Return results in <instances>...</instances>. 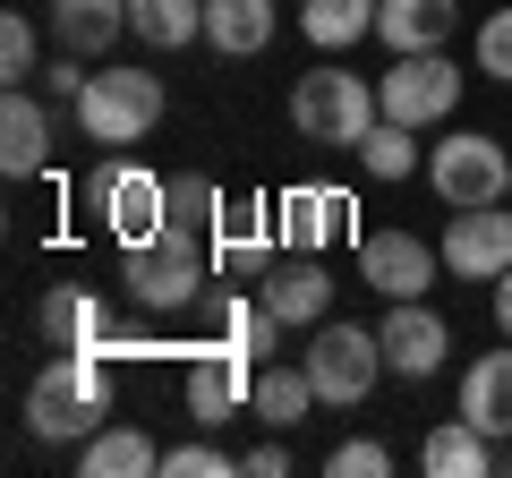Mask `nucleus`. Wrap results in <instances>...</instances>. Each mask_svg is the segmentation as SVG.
Listing matches in <instances>:
<instances>
[{"instance_id": "obj_1", "label": "nucleus", "mask_w": 512, "mask_h": 478, "mask_svg": "<svg viewBox=\"0 0 512 478\" xmlns=\"http://www.w3.org/2000/svg\"><path fill=\"white\" fill-rule=\"evenodd\" d=\"M103 350H60L52 368L26 385V436L35 444H86L94 427L111 419V402H103Z\"/></svg>"}, {"instance_id": "obj_2", "label": "nucleus", "mask_w": 512, "mask_h": 478, "mask_svg": "<svg viewBox=\"0 0 512 478\" xmlns=\"http://www.w3.org/2000/svg\"><path fill=\"white\" fill-rule=\"evenodd\" d=\"M120 291L137 299L146 316L197 308V299L214 291V248H205V231L171 222L163 239H146V248H128V257H120Z\"/></svg>"}, {"instance_id": "obj_3", "label": "nucleus", "mask_w": 512, "mask_h": 478, "mask_svg": "<svg viewBox=\"0 0 512 478\" xmlns=\"http://www.w3.org/2000/svg\"><path fill=\"white\" fill-rule=\"evenodd\" d=\"M376 120H384L376 77L342 69V60H316V69L291 86V129L308 137V146H359Z\"/></svg>"}, {"instance_id": "obj_4", "label": "nucleus", "mask_w": 512, "mask_h": 478, "mask_svg": "<svg viewBox=\"0 0 512 478\" xmlns=\"http://www.w3.org/2000/svg\"><path fill=\"white\" fill-rule=\"evenodd\" d=\"M299 368H308L316 402H333V410H359L367 393H376V376H384V342H376V325L325 316V325L308 333V350H299Z\"/></svg>"}, {"instance_id": "obj_5", "label": "nucleus", "mask_w": 512, "mask_h": 478, "mask_svg": "<svg viewBox=\"0 0 512 478\" xmlns=\"http://www.w3.org/2000/svg\"><path fill=\"white\" fill-rule=\"evenodd\" d=\"M77 129H86V146H137L146 129H163V77L154 69H94V86L77 94Z\"/></svg>"}, {"instance_id": "obj_6", "label": "nucleus", "mask_w": 512, "mask_h": 478, "mask_svg": "<svg viewBox=\"0 0 512 478\" xmlns=\"http://www.w3.org/2000/svg\"><path fill=\"white\" fill-rule=\"evenodd\" d=\"M94 222H103V239H120V257L128 248H146V239L171 231V180L163 171H137V163H103L94 171Z\"/></svg>"}, {"instance_id": "obj_7", "label": "nucleus", "mask_w": 512, "mask_h": 478, "mask_svg": "<svg viewBox=\"0 0 512 478\" xmlns=\"http://www.w3.org/2000/svg\"><path fill=\"white\" fill-rule=\"evenodd\" d=\"M427 180H436L444 205H504L512 154L495 146L487 129H444L436 146H427Z\"/></svg>"}, {"instance_id": "obj_8", "label": "nucleus", "mask_w": 512, "mask_h": 478, "mask_svg": "<svg viewBox=\"0 0 512 478\" xmlns=\"http://www.w3.org/2000/svg\"><path fill=\"white\" fill-rule=\"evenodd\" d=\"M376 103H384V120H402V129H444L461 111V69L444 52H393V69L376 77Z\"/></svg>"}, {"instance_id": "obj_9", "label": "nucleus", "mask_w": 512, "mask_h": 478, "mask_svg": "<svg viewBox=\"0 0 512 478\" xmlns=\"http://www.w3.org/2000/svg\"><path fill=\"white\" fill-rule=\"evenodd\" d=\"M444 274V248H427L419 231H359V282L376 299H427Z\"/></svg>"}, {"instance_id": "obj_10", "label": "nucleus", "mask_w": 512, "mask_h": 478, "mask_svg": "<svg viewBox=\"0 0 512 478\" xmlns=\"http://www.w3.org/2000/svg\"><path fill=\"white\" fill-rule=\"evenodd\" d=\"M436 248H444V274L453 282H495L512 265V197L504 205H453Z\"/></svg>"}, {"instance_id": "obj_11", "label": "nucleus", "mask_w": 512, "mask_h": 478, "mask_svg": "<svg viewBox=\"0 0 512 478\" xmlns=\"http://www.w3.org/2000/svg\"><path fill=\"white\" fill-rule=\"evenodd\" d=\"M376 342H384V368L402 376V385H427V376L444 368V350H453V325H444L427 299H384Z\"/></svg>"}, {"instance_id": "obj_12", "label": "nucleus", "mask_w": 512, "mask_h": 478, "mask_svg": "<svg viewBox=\"0 0 512 478\" xmlns=\"http://www.w3.org/2000/svg\"><path fill=\"white\" fill-rule=\"evenodd\" d=\"M248 385H256V359H239L231 342L205 333V342L188 350V419H197V427L239 419V410H248Z\"/></svg>"}, {"instance_id": "obj_13", "label": "nucleus", "mask_w": 512, "mask_h": 478, "mask_svg": "<svg viewBox=\"0 0 512 478\" xmlns=\"http://www.w3.org/2000/svg\"><path fill=\"white\" fill-rule=\"evenodd\" d=\"M256 299H265L291 333H316V325L333 316V274H325V257L291 248V257H274L265 274H256Z\"/></svg>"}, {"instance_id": "obj_14", "label": "nucleus", "mask_w": 512, "mask_h": 478, "mask_svg": "<svg viewBox=\"0 0 512 478\" xmlns=\"http://www.w3.org/2000/svg\"><path fill=\"white\" fill-rule=\"evenodd\" d=\"M282 248V214L274 197H231L214 222V265H231V274H265Z\"/></svg>"}, {"instance_id": "obj_15", "label": "nucleus", "mask_w": 512, "mask_h": 478, "mask_svg": "<svg viewBox=\"0 0 512 478\" xmlns=\"http://www.w3.org/2000/svg\"><path fill=\"white\" fill-rule=\"evenodd\" d=\"M274 214H282V248H308V257H325L333 239H350V214H359V205H350L342 188H282Z\"/></svg>"}, {"instance_id": "obj_16", "label": "nucleus", "mask_w": 512, "mask_h": 478, "mask_svg": "<svg viewBox=\"0 0 512 478\" xmlns=\"http://www.w3.org/2000/svg\"><path fill=\"white\" fill-rule=\"evenodd\" d=\"M43 342L52 350H103V359H120L128 342H111V316L94 291H77V282H60V291H43Z\"/></svg>"}, {"instance_id": "obj_17", "label": "nucleus", "mask_w": 512, "mask_h": 478, "mask_svg": "<svg viewBox=\"0 0 512 478\" xmlns=\"http://www.w3.org/2000/svg\"><path fill=\"white\" fill-rule=\"evenodd\" d=\"M461 419L478 436L512 444V350H478L470 368H461Z\"/></svg>"}, {"instance_id": "obj_18", "label": "nucleus", "mask_w": 512, "mask_h": 478, "mask_svg": "<svg viewBox=\"0 0 512 478\" xmlns=\"http://www.w3.org/2000/svg\"><path fill=\"white\" fill-rule=\"evenodd\" d=\"M461 26V0H376V43L384 52H444Z\"/></svg>"}, {"instance_id": "obj_19", "label": "nucleus", "mask_w": 512, "mask_h": 478, "mask_svg": "<svg viewBox=\"0 0 512 478\" xmlns=\"http://www.w3.org/2000/svg\"><path fill=\"white\" fill-rule=\"evenodd\" d=\"M205 308H214V342H231L239 359H256V368H265V359L282 350V333H291L265 299H248V291H205Z\"/></svg>"}, {"instance_id": "obj_20", "label": "nucleus", "mask_w": 512, "mask_h": 478, "mask_svg": "<svg viewBox=\"0 0 512 478\" xmlns=\"http://www.w3.org/2000/svg\"><path fill=\"white\" fill-rule=\"evenodd\" d=\"M43 163H52V111L26 86H9V103H0V171L9 180H35Z\"/></svg>"}, {"instance_id": "obj_21", "label": "nucleus", "mask_w": 512, "mask_h": 478, "mask_svg": "<svg viewBox=\"0 0 512 478\" xmlns=\"http://www.w3.org/2000/svg\"><path fill=\"white\" fill-rule=\"evenodd\" d=\"M77 470H86V478H154V470H163V453H154V436H146V427L103 419L86 444H77Z\"/></svg>"}, {"instance_id": "obj_22", "label": "nucleus", "mask_w": 512, "mask_h": 478, "mask_svg": "<svg viewBox=\"0 0 512 478\" xmlns=\"http://www.w3.org/2000/svg\"><path fill=\"white\" fill-rule=\"evenodd\" d=\"M274 26H282L274 0H205V43H214L222 60H256L274 43Z\"/></svg>"}, {"instance_id": "obj_23", "label": "nucleus", "mask_w": 512, "mask_h": 478, "mask_svg": "<svg viewBox=\"0 0 512 478\" xmlns=\"http://www.w3.org/2000/svg\"><path fill=\"white\" fill-rule=\"evenodd\" d=\"M128 35V0H52V43L77 60L111 52V43Z\"/></svg>"}, {"instance_id": "obj_24", "label": "nucleus", "mask_w": 512, "mask_h": 478, "mask_svg": "<svg viewBox=\"0 0 512 478\" xmlns=\"http://www.w3.org/2000/svg\"><path fill=\"white\" fill-rule=\"evenodd\" d=\"M248 410H256V427H282V436H291V427L316 410L308 368H299V359H265V368H256V385H248Z\"/></svg>"}, {"instance_id": "obj_25", "label": "nucleus", "mask_w": 512, "mask_h": 478, "mask_svg": "<svg viewBox=\"0 0 512 478\" xmlns=\"http://www.w3.org/2000/svg\"><path fill=\"white\" fill-rule=\"evenodd\" d=\"M419 470L427 478H487L495 470V436H478L470 419H444L436 436L419 444Z\"/></svg>"}, {"instance_id": "obj_26", "label": "nucleus", "mask_w": 512, "mask_h": 478, "mask_svg": "<svg viewBox=\"0 0 512 478\" xmlns=\"http://www.w3.org/2000/svg\"><path fill=\"white\" fill-rule=\"evenodd\" d=\"M128 35L146 52H180L205 35V0H128Z\"/></svg>"}, {"instance_id": "obj_27", "label": "nucleus", "mask_w": 512, "mask_h": 478, "mask_svg": "<svg viewBox=\"0 0 512 478\" xmlns=\"http://www.w3.org/2000/svg\"><path fill=\"white\" fill-rule=\"evenodd\" d=\"M299 35L316 52H350L359 35H376V0H299Z\"/></svg>"}, {"instance_id": "obj_28", "label": "nucleus", "mask_w": 512, "mask_h": 478, "mask_svg": "<svg viewBox=\"0 0 512 478\" xmlns=\"http://www.w3.org/2000/svg\"><path fill=\"white\" fill-rule=\"evenodd\" d=\"M350 154H359L367 180H410V171H419V129H402V120H376V129H367Z\"/></svg>"}, {"instance_id": "obj_29", "label": "nucleus", "mask_w": 512, "mask_h": 478, "mask_svg": "<svg viewBox=\"0 0 512 478\" xmlns=\"http://www.w3.org/2000/svg\"><path fill=\"white\" fill-rule=\"evenodd\" d=\"M0 77H9V86L43 77V35H35V18H26V9H9V18H0Z\"/></svg>"}, {"instance_id": "obj_30", "label": "nucleus", "mask_w": 512, "mask_h": 478, "mask_svg": "<svg viewBox=\"0 0 512 478\" xmlns=\"http://www.w3.org/2000/svg\"><path fill=\"white\" fill-rule=\"evenodd\" d=\"M222 205H231V197H222L205 171H171V222H188V231H214Z\"/></svg>"}, {"instance_id": "obj_31", "label": "nucleus", "mask_w": 512, "mask_h": 478, "mask_svg": "<svg viewBox=\"0 0 512 478\" xmlns=\"http://www.w3.org/2000/svg\"><path fill=\"white\" fill-rule=\"evenodd\" d=\"M470 60H478V77H487V86H512V9H487V18H478Z\"/></svg>"}, {"instance_id": "obj_32", "label": "nucleus", "mask_w": 512, "mask_h": 478, "mask_svg": "<svg viewBox=\"0 0 512 478\" xmlns=\"http://www.w3.org/2000/svg\"><path fill=\"white\" fill-rule=\"evenodd\" d=\"M239 461L222 453V444H205V436H188V444H171L163 453V478H231Z\"/></svg>"}, {"instance_id": "obj_33", "label": "nucleus", "mask_w": 512, "mask_h": 478, "mask_svg": "<svg viewBox=\"0 0 512 478\" xmlns=\"http://www.w3.org/2000/svg\"><path fill=\"white\" fill-rule=\"evenodd\" d=\"M384 470H393V453H384L376 436H350V444L325 453V478H384Z\"/></svg>"}, {"instance_id": "obj_34", "label": "nucleus", "mask_w": 512, "mask_h": 478, "mask_svg": "<svg viewBox=\"0 0 512 478\" xmlns=\"http://www.w3.org/2000/svg\"><path fill=\"white\" fill-rule=\"evenodd\" d=\"M239 470H248V478H291V444H282V427H274L265 444H256V453L239 461Z\"/></svg>"}, {"instance_id": "obj_35", "label": "nucleus", "mask_w": 512, "mask_h": 478, "mask_svg": "<svg viewBox=\"0 0 512 478\" xmlns=\"http://www.w3.org/2000/svg\"><path fill=\"white\" fill-rule=\"evenodd\" d=\"M495 325H504V342H512V265L495 274Z\"/></svg>"}, {"instance_id": "obj_36", "label": "nucleus", "mask_w": 512, "mask_h": 478, "mask_svg": "<svg viewBox=\"0 0 512 478\" xmlns=\"http://www.w3.org/2000/svg\"><path fill=\"white\" fill-rule=\"evenodd\" d=\"M504 197H512V188H504Z\"/></svg>"}]
</instances>
